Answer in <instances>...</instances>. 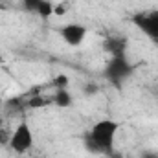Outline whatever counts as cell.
Listing matches in <instances>:
<instances>
[{
  "instance_id": "1",
  "label": "cell",
  "mask_w": 158,
  "mask_h": 158,
  "mask_svg": "<svg viewBox=\"0 0 158 158\" xmlns=\"http://www.w3.org/2000/svg\"><path fill=\"white\" fill-rule=\"evenodd\" d=\"M118 131L119 123L116 119H99L85 134V138H83L85 149L92 155H110L114 151Z\"/></svg>"
},
{
  "instance_id": "5",
  "label": "cell",
  "mask_w": 158,
  "mask_h": 158,
  "mask_svg": "<svg viewBox=\"0 0 158 158\" xmlns=\"http://www.w3.org/2000/svg\"><path fill=\"white\" fill-rule=\"evenodd\" d=\"M59 35H61V39L64 40L68 46L76 48V46H81L85 42L86 35H88V30L83 24L70 22V24H64L63 28H59Z\"/></svg>"
},
{
  "instance_id": "15",
  "label": "cell",
  "mask_w": 158,
  "mask_h": 158,
  "mask_svg": "<svg viewBox=\"0 0 158 158\" xmlns=\"http://www.w3.org/2000/svg\"><path fill=\"white\" fill-rule=\"evenodd\" d=\"M140 158H158V151H143Z\"/></svg>"
},
{
  "instance_id": "10",
  "label": "cell",
  "mask_w": 158,
  "mask_h": 158,
  "mask_svg": "<svg viewBox=\"0 0 158 158\" xmlns=\"http://www.w3.org/2000/svg\"><path fill=\"white\" fill-rule=\"evenodd\" d=\"M40 2H42V0H22V6H24V9H26L28 13H33V15H37Z\"/></svg>"
},
{
  "instance_id": "9",
  "label": "cell",
  "mask_w": 158,
  "mask_h": 158,
  "mask_svg": "<svg viewBox=\"0 0 158 158\" xmlns=\"http://www.w3.org/2000/svg\"><path fill=\"white\" fill-rule=\"evenodd\" d=\"M83 94H85L86 98H92V96L99 94V85H98V83H94V81L86 83V85L83 86Z\"/></svg>"
},
{
  "instance_id": "4",
  "label": "cell",
  "mask_w": 158,
  "mask_h": 158,
  "mask_svg": "<svg viewBox=\"0 0 158 158\" xmlns=\"http://www.w3.org/2000/svg\"><path fill=\"white\" fill-rule=\"evenodd\" d=\"M131 22L147 37L149 40L158 44V11H143L132 15Z\"/></svg>"
},
{
  "instance_id": "6",
  "label": "cell",
  "mask_w": 158,
  "mask_h": 158,
  "mask_svg": "<svg viewBox=\"0 0 158 158\" xmlns=\"http://www.w3.org/2000/svg\"><path fill=\"white\" fill-rule=\"evenodd\" d=\"M101 46L110 57H125L127 55V48H129V40L123 35H107L103 39Z\"/></svg>"
},
{
  "instance_id": "7",
  "label": "cell",
  "mask_w": 158,
  "mask_h": 158,
  "mask_svg": "<svg viewBox=\"0 0 158 158\" xmlns=\"http://www.w3.org/2000/svg\"><path fill=\"white\" fill-rule=\"evenodd\" d=\"M52 103L59 109H68L74 103V99H72V94L68 92V88H57L52 98Z\"/></svg>"
},
{
  "instance_id": "17",
  "label": "cell",
  "mask_w": 158,
  "mask_h": 158,
  "mask_svg": "<svg viewBox=\"0 0 158 158\" xmlns=\"http://www.w3.org/2000/svg\"><path fill=\"white\" fill-rule=\"evenodd\" d=\"M0 63H4V55H2V50H0Z\"/></svg>"
},
{
  "instance_id": "13",
  "label": "cell",
  "mask_w": 158,
  "mask_h": 158,
  "mask_svg": "<svg viewBox=\"0 0 158 158\" xmlns=\"http://www.w3.org/2000/svg\"><path fill=\"white\" fill-rule=\"evenodd\" d=\"M68 11V4H55V11H53V15H64Z\"/></svg>"
},
{
  "instance_id": "12",
  "label": "cell",
  "mask_w": 158,
  "mask_h": 158,
  "mask_svg": "<svg viewBox=\"0 0 158 158\" xmlns=\"http://www.w3.org/2000/svg\"><path fill=\"white\" fill-rule=\"evenodd\" d=\"M50 103V99H42V98H33L31 101H30V107H33V109H39V107H44V105H48Z\"/></svg>"
},
{
  "instance_id": "8",
  "label": "cell",
  "mask_w": 158,
  "mask_h": 158,
  "mask_svg": "<svg viewBox=\"0 0 158 158\" xmlns=\"http://www.w3.org/2000/svg\"><path fill=\"white\" fill-rule=\"evenodd\" d=\"M53 11H55V4H53L52 0H42L40 6H39V11H37V17L48 20V19L53 15Z\"/></svg>"
},
{
  "instance_id": "2",
  "label": "cell",
  "mask_w": 158,
  "mask_h": 158,
  "mask_svg": "<svg viewBox=\"0 0 158 158\" xmlns=\"http://www.w3.org/2000/svg\"><path fill=\"white\" fill-rule=\"evenodd\" d=\"M134 70H136V66L127 59V55L125 57H110L103 68V77L110 85H114L116 88H121L123 83L127 79H131Z\"/></svg>"
},
{
  "instance_id": "3",
  "label": "cell",
  "mask_w": 158,
  "mask_h": 158,
  "mask_svg": "<svg viewBox=\"0 0 158 158\" xmlns=\"http://www.w3.org/2000/svg\"><path fill=\"white\" fill-rule=\"evenodd\" d=\"M9 147H11V151H15L19 155H22L33 147V131L28 121H20L15 127V131L11 132V138H9Z\"/></svg>"
},
{
  "instance_id": "11",
  "label": "cell",
  "mask_w": 158,
  "mask_h": 158,
  "mask_svg": "<svg viewBox=\"0 0 158 158\" xmlns=\"http://www.w3.org/2000/svg\"><path fill=\"white\" fill-rule=\"evenodd\" d=\"M68 83H70V79H68V76H64V74H61V76H57V77L53 79L55 88H68Z\"/></svg>"
},
{
  "instance_id": "16",
  "label": "cell",
  "mask_w": 158,
  "mask_h": 158,
  "mask_svg": "<svg viewBox=\"0 0 158 158\" xmlns=\"http://www.w3.org/2000/svg\"><path fill=\"white\" fill-rule=\"evenodd\" d=\"M2 107H4V99H2V96H0V110H2Z\"/></svg>"
},
{
  "instance_id": "14",
  "label": "cell",
  "mask_w": 158,
  "mask_h": 158,
  "mask_svg": "<svg viewBox=\"0 0 158 158\" xmlns=\"http://www.w3.org/2000/svg\"><path fill=\"white\" fill-rule=\"evenodd\" d=\"M9 138H11V132L0 129V145H6V143L9 145Z\"/></svg>"
}]
</instances>
